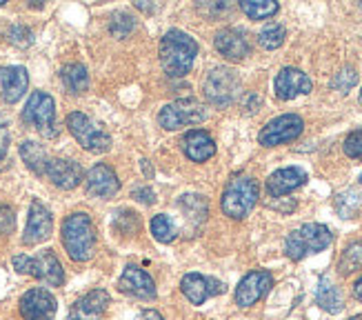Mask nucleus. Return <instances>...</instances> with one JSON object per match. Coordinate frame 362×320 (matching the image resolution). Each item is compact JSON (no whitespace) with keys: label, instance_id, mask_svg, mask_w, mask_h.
<instances>
[{"label":"nucleus","instance_id":"nucleus-23","mask_svg":"<svg viewBox=\"0 0 362 320\" xmlns=\"http://www.w3.org/2000/svg\"><path fill=\"white\" fill-rule=\"evenodd\" d=\"M0 85H3V101L13 105L23 98V93L29 87V76L25 67L11 65L0 69Z\"/></svg>","mask_w":362,"mask_h":320},{"label":"nucleus","instance_id":"nucleus-41","mask_svg":"<svg viewBox=\"0 0 362 320\" xmlns=\"http://www.w3.org/2000/svg\"><path fill=\"white\" fill-rule=\"evenodd\" d=\"M349 320H362V314H358V316H351Z\"/></svg>","mask_w":362,"mask_h":320},{"label":"nucleus","instance_id":"nucleus-15","mask_svg":"<svg viewBox=\"0 0 362 320\" xmlns=\"http://www.w3.org/2000/svg\"><path fill=\"white\" fill-rule=\"evenodd\" d=\"M118 290L127 296L151 300L156 298V282L147 274L145 269H140L136 265H127L122 271V276L118 278Z\"/></svg>","mask_w":362,"mask_h":320},{"label":"nucleus","instance_id":"nucleus-26","mask_svg":"<svg viewBox=\"0 0 362 320\" xmlns=\"http://www.w3.org/2000/svg\"><path fill=\"white\" fill-rule=\"evenodd\" d=\"M21 156L31 171L38 173V176H45V167H47V163H49V154L45 152L42 145H38V142H34V140H25L21 145Z\"/></svg>","mask_w":362,"mask_h":320},{"label":"nucleus","instance_id":"nucleus-19","mask_svg":"<svg viewBox=\"0 0 362 320\" xmlns=\"http://www.w3.org/2000/svg\"><path fill=\"white\" fill-rule=\"evenodd\" d=\"M214 45H216L218 54H223L227 60H245L251 54V45H249L247 34L240 29H233V27L218 31L214 38Z\"/></svg>","mask_w":362,"mask_h":320},{"label":"nucleus","instance_id":"nucleus-34","mask_svg":"<svg viewBox=\"0 0 362 320\" xmlns=\"http://www.w3.org/2000/svg\"><path fill=\"white\" fill-rule=\"evenodd\" d=\"M9 40L18 47H27V45L34 42V34H31V29L25 25H13L9 29Z\"/></svg>","mask_w":362,"mask_h":320},{"label":"nucleus","instance_id":"nucleus-13","mask_svg":"<svg viewBox=\"0 0 362 320\" xmlns=\"http://www.w3.org/2000/svg\"><path fill=\"white\" fill-rule=\"evenodd\" d=\"M18 305H21V316L25 320H54L58 309L56 298L47 290H40V287L25 292Z\"/></svg>","mask_w":362,"mask_h":320},{"label":"nucleus","instance_id":"nucleus-42","mask_svg":"<svg viewBox=\"0 0 362 320\" xmlns=\"http://www.w3.org/2000/svg\"><path fill=\"white\" fill-rule=\"evenodd\" d=\"M358 101H360V105H362V89H360V96H358Z\"/></svg>","mask_w":362,"mask_h":320},{"label":"nucleus","instance_id":"nucleus-17","mask_svg":"<svg viewBox=\"0 0 362 320\" xmlns=\"http://www.w3.org/2000/svg\"><path fill=\"white\" fill-rule=\"evenodd\" d=\"M274 89L280 101H293L296 96L309 93L313 89V83L305 72L296 69V67H285L276 76Z\"/></svg>","mask_w":362,"mask_h":320},{"label":"nucleus","instance_id":"nucleus-3","mask_svg":"<svg viewBox=\"0 0 362 320\" xmlns=\"http://www.w3.org/2000/svg\"><path fill=\"white\" fill-rule=\"evenodd\" d=\"M334 234L329 227L320 225V222H305L298 229H293L287 240H285V253L291 261H303L311 253L325 251L329 245H332Z\"/></svg>","mask_w":362,"mask_h":320},{"label":"nucleus","instance_id":"nucleus-10","mask_svg":"<svg viewBox=\"0 0 362 320\" xmlns=\"http://www.w3.org/2000/svg\"><path fill=\"white\" fill-rule=\"evenodd\" d=\"M303 130H305V120L300 116L298 114H282V116L269 120L262 127L258 140H260L262 147H278V145H285V142L296 140L303 134Z\"/></svg>","mask_w":362,"mask_h":320},{"label":"nucleus","instance_id":"nucleus-25","mask_svg":"<svg viewBox=\"0 0 362 320\" xmlns=\"http://www.w3.org/2000/svg\"><path fill=\"white\" fill-rule=\"evenodd\" d=\"M60 78H62V85H65V89L69 93H83L89 89V74L81 62H71V65L62 67Z\"/></svg>","mask_w":362,"mask_h":320},{"label":"nucleus","instance_id":"nucleus-44","mask_svg":"<svg viewBox=\"0 0 362 320\" xmlns=\"http://www.w3.org/2000/svg\"><path fill=\"white\" fill-rule=\"evenodd\" d=\"M360 183H362V173H360Z\"/></svg>","mask_w":362,"mask_h":320},{"label":"nucleus","instance_id":"nucleus-11","mask_svg":"<svg viewBox=\"0 0 362 320\" xmlns=\"http://www.w3.org/2000/svg\"><path fill=\"white\" fill-rule=\"evenodd\" d=\"M272 287H274V276L269 271H264V269L249 271L238 282V287H235V305L243 309L256 305L264 294H269Z\"/></svg>","mask_w":362,"mask_h":320},{"label":"nucleus","instance_id":"nucleus-39","mask_svg":"<svg viewBox=\"0 0 362 320\" xmlns=\"http://www.w3.org/2000/svg\"><path fill=\"white\" fill-rule=\"evenodd\" d=\"M354 296L362 302V276L356 280V285H354Z\"/></svg>","mask_w":362,"mask_h":320},{"label":"nucleus","instance_id":"nucleus-8","mask_svg":"<svg viewBox=\"0 0 362 320\" xmlns=\"http://www.w3.org/2000/svg\"><path fill=\"white\" fill-rule=\"evenodd\" d=\"M204 98L216 107H229L240 93V78L229 67H214L204 78Z\"/></svg>","mask_w":362,"mask_h":320},{"label":"nucleus","instance_id":"nucleus-22","mask_svg":"<svg viewBox=\"0 0 362 320\" xmlns=\"http://www.w3.org/2000/svg\"><path fill=\"white\" fill-rule=\"evenodd\" d=\"M182 152L189 160H194V163H207V160L216 154V142L214 138L202 132V130H189L182 140Z\"/></svg>","mask_w":362,"mask_h":320},{"label":"nucleus","instance_id":"nucleus-45","mask_svg":"<svg viewBox=\"0 0 362 320\" xmlns=\"http://www.w3.org/2000/svg\"><path fill=\"white\" fill-rule=\"evenodd\" d=\"M360 9H362V3H360Z\"/></svg>","mask_w":362,"mask_h":320},{"label":"nucleus","instance_id":"nucleus-30","mask_svg":"<svg viewBox=\"0 0 362 320\" xmlns=\"http://www.w3.org/2000/svg\"><path fill=\"white\" fill-rule=\"evenodd\" d=\"M285 38H287V31L278 23L262 27L258 34V42H260V47H264V50H278V47L285 42Z\"/></svg>","mask_w":362,"mask_h":320},{"label":"nucleus","instance_id":"nucleus-1","mask_svg":"<svg viewBox=\"0 0 362 320\" xmlns=\"http://www.w3.org/2000/svg\"><path fill=\"white\" fill-rule=\"evenodd\" d=\"M160 65L167 76L182 78L192 72L198 56V42L180 29H169L160 40Z\"/></svg>","mask_w":362,"mask_h":320},{"label":"nucleus","instance_id":"nucleus-35","mask_svg":"<svg viewBox=\"0 0 362 320\" xmlns=\"http://www.w3.org/2000/svg\"><path fill=\"white\" fill-rule=\"evenodd\" d=\"M16 227V216L9 205L0 202V234H11Z\"/></svg>","mask_w":362,"mask_h":320},{"label":"nucleus","instance_id":"nucleus-7","mask_svg":"<svg viewBox=\"0 0 362 320\" xmlns=\"http://www.w3.org/2000/svg\"><path fill=\"white\" fill-rule=\"evenodd\" d=\"M207 120V107L196 98H180L169 103L160 109L158 114V125L167 132H176L189 125H198Z\"/></svg>","mask_w":362,"mask_h":320},{"label":"nucleus","instance_id":"nucleus-6","mask_svg":"<svg viewBox=\"0 0 362 320\" xmlns=\"http://www.w3.org/2000/svg\"><path fill=\"white\" fill-rule=\"evenodd\" d=\"M67 130L81 142V147L91 154H105L112 147V136H109L100 125L93 122L83 111H71L67 116Z\"/></svg>","mask_w":362,"mask_h":320},{"label":"nucleus","instance_id":"nucleus-38","mask_svg":"<svg viewBox=\"0 0 362 320\" xmlns=\"http://www.w3.org/2000/svg\"><path fill=\"white\" fill-rule=\"evenodd\" d=\"M138 320H165V318L158 312H156V309H145L143 314H140Z\"/></svg>","mask_w":362,"mask_h":320},{"label":"nucleus","instance_id":"nucleus-40","mask_svg":"<svg viewBox=\"0 0 362 320\" xmlns=\"http://www.w3.org/2000/svg\"><path fill=\"white\" fill-rule=\"evenodd\" d=\"M136 7H138V9H145V11H151V9H156V7H151V5H145V3H136Z\"/></svg>","mask_w":362,"mask_h":320},{"label":"nucleus","instance_id":"nucleus-31","mask_svg":"<svg viewBox=\"0 0 362 320\" xmlns=\"http://www.w3.org/2000/svg\"><path fill=\"white\" fill-rule=\"evenodd\" d=\"M134 29H136V18L127 11L116 13L112 18V23H109V31H112V34L118 36V38H127Z\"/></svg>","mask_w":362,"mask_h":320},{"label":"nucleus","instance_id":"nucleus-27","mask_svg":"<svg viewBox=\"0 0 362 320\" xmlns=\"http://www.w3.org/2000/svg\"><path fill=\"white\" fill-rule=\"evenodd\" d=\"M240 9L245 16H249L251 21H264V18L276 16L280 5L276 3V0H243Z\"/></svg>","mask_w":362,"mask_h":320},{"label":"nucleus","instance_id":"nucleus-33","mask_svg":"<svg viewBox=\"0 0 362 320\" xmlns=\"http://www.w3.org/2000/svg\"><path fill=\"white\" fill-rule=\"evenodd\" d=\"M344 154L349 158L362 160V130H356L344 138Z\"/></svg>","mask_w":362,"mask_h":320},{"label":"nucleus","instance_id":"nucleus-37","mask_svg":"<svg viewBox=\"0 0 362 320\" xmlns=\"http://www.w3.org/2000/svg\"><path fill=\"white\" fill-rule=\"evenodd\" d=\"M7 147H9V130H7V125L0 122V158H5Z\"/></svg>","mask_w":362,"mask_h":320},{"label":"nucleus","instance_id":"nucleus-20","mask_svg":"<svg viewBox=\"0 0 362 320\" xmlns=\"http://www.w3.org/2000/svg\"><path fill=\"white\" fill-rule=\"evenodd\" d=\"M307 183V171L300 167H285L274 171L269 178H267V194L272 198H280L291 194L293 189L303 187Z\"/></svg>","mask_w":362,"mask_h":320},{"label":"nucleus","instance_id":"nucleus-9","mask_svg":"<svg viewBox=\"0 0 362 320\" xmlns=\"http://www.w3.org/2000/svg\"><path fill=\"white\" fill-rule=\"evenodd\" d=\"M23 120L38 130L45 138H56V105L54 98L45 91H34L23 109Z\"/></svg>","mask_w":362,"mask_h":320},{"label":"nucleus","instance_id":"nucleus-24","mask_svg":"<svg viewBox=\"0 0 362 320\" xmlns=\"http://www.w3.org/2000/svg\"><path fill=\"white\" fill-rule=\"evenodd\" d=\"M316 302L327 312V314H340L344 302H342V294L334 285L332 276L325 274L318 282V292H316Z\"/></svg>","mask_w":362,"mask_h":320},{"label":"nucleus","instance_id":"nucleus-16","mask_svg":"<svg viewBox=\"0 0 362 320\" xmlns=\"http://www.w3.org/2000/svg\"><path fill=\"white\" fill-rule=\"evenodd\" d=\"M180 290L182 294L189 298L192 305H202L204 300L211 298V296H218L225 292V285L216 280V278H204L202 274H185L182 280H180Z\"/></svg>","mask_w":362,"mask_h":320},{"label":"nucleus","instance_id":"nucleus-21","mask_svg":"<svg viewBox=\"0 0 362 320\" xmlns=\"http://www.w3.org/2000/svg\"><path fill=\"white\" fill-rule=\"evenodd\" d=\"M107 305H109V294L105 290H93L74 302L67 320H100Z\"/></svg>","mask_w":362,"mask_h":320},{"label":"nucleus","instance_id":"nucleus-18","mask_svg":"<svg viewBox=\"0 0 362 320\" xmlns=\"http://www.w3.org/2000/svg\"><path fill=\"white\" fill-rule=\"evenodd\" d=\"M45 176L60 189H76L83 183V167L76 160L49 158V163L45 167Z\"/></svg>","mask_w":362,"mask_h":320},{"label":"nucleus","instance_id":"nucleus-43","mask_svg":"<svg viewBox=\"0 0 362 320\" xmlns=\"http://www.w3.org/2000/svg\"><path fill=\"white\" fill-rule=\"evenodd\" d=\"M5 5V0H0V7H3Z\"/></svg>","mask_w":362,"mask_h":320},{"label":"nucleus","instance_id":"nucleus-2","mask_svg":"<svg viewBox=\"0 0 362 320\" xmlns=\"http://www.w3.org/2000/svg\"><path fill=\"white\" fill-rule=\"evenodd\" d=\"M62 245L74 263H87L96 251V227L85 212H76L62 222Z\"/></svg>","mask_w":362,"mask_h":320},{"label":"nucleus","instance_id":"nucleus-28","mask_svg":"<svg viewBox=\"0 0 362 320\" xmlns=\"http://www.w3.org/2000/svg\"><path fill=\"white\" fill-rule=\"evenodd\" d=\"M358 269H362V243H351L340 253L338 271H340V276H349Z\"/></svg>","mask_w":362,"mask_h":320},{"label":"nucleus","instance_id":"nucleus-29","mask_svg":"<svg viewBox=\"0 0 362 320\" xmlns=\"http://www.w3.org/2000/svg\"><path fill=\"white\" fill-rule=\"evenodd\" d=\"M149 229H151L153 238L158 240V243H165V245L174 243V240L178 238V229H176V225H174V222H171V218H169L167 214L153 216V218H151Z\"/></svg>","mask_w":362,"mask_h":320},{"label":"nucleus","instance_id":"nucleus-12","mask_svg":"<svg viewBox=\"0 0 362 320\" xmlns=\"http://www.w3.org/2000/svg\"><path fill=\"white\" fill-rule=\"evenodd\" d=\"M54 229V218L52 212L40 200H34L29 207V218H27V227L23 234V245L27 247H34L45 243L47 238L52 236Z\"/></svg>","mask_w":362,"mask_h":320},{"label":"nucleus","instance_id":"nucleus-32","mask_svg":"<svg viewBox=\"0 0 362 320\" xmlns=\"http://www.w3.org/2000/svg\"><path fill=\"white\" fill-rule=\"evenodd\" d=\"M358 83V72L354 67H342L334 78H332V89H338L340 93H347L354 89Z\"/></svg>","mask_w":362,"mask_h":320},{"label":"nucleus","instance_id":"nucleus-5","mask_svg":"<svg viewBox=\"0 0 362 320\" xmlns=\"http://www.w3.org/2000/svg\"><path fill=\"white\" fill-rule=\"evenodd\" d=\"M13 269L18 274H27L31 278H36L45 285H52V287H60L65 282V271H62V265L58 261V256L47 249L40 251L38 256H13Z\"/></svg>","mask_w":362,"mask_h":320},{"label":"nucleus","instance_id":"nucleus-36","mask_svg":"<svg viewBox=\"0 0 362 320\" xmlns=\"http://www.w3.org/2000/svg\"><path fill=\"white\" fill-rule=\"evenodd\" d=\"M132 196L136 200H140V202H145V205H153L156 202V194H153L151 187H138V189H134Z\"/></svg>","mask_w":362,"mask_h":320},{"label":"nucleus","instance_id":"nucleus-4","mask_svg":"<svg viewBox=\"0 0 362 320\" xmlns=\"http://www.w3.org/2000/svg\"><path fill=\"white\" fill-rule=\"evenodd\" d=\"M258 196L260 189L254 178H249V176H235V178L227 183L223 198H220V207H223L225 216L233 220H243L256 207Z\"/></svg>","mask_w":362,"mask_h":320},{"label":"nucleus","instance_id":"nucleus-14","mask_svg":"<svg viewBox=\"0 0 362 320\" xmlns=\"http://www.w3.org/2000/svg\"><path fill=\"white\" fill-rule=\"evenodd\" d=\"M85 189L87 194L93 196V198H114L120 189V181L116 171L105 165V163H98L89 169V173L85 176Z\"/></svg>","mask_w":362,"mask_h":320}]
</instances>
